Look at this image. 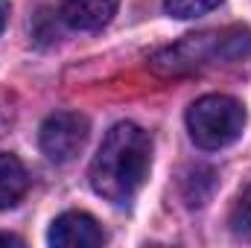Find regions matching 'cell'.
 <instances>
[{"mask_svg": "<svg viewBox=\"0 0 251 248\" xmlns=\"http://www.w3.org/2000/svg\"><path fill=\"white\" fill-rule=\"evenodd\" d=\"M149 164H152V140L149 134L134 123H117L111 125V131L102 137L88 178L97 196L126 204L149 175Z\"/></svg>", "mask_w": 251, "mask_h": 248, "instance_id": "cell-1", "label": "cell"}, {"mask_svg": "<svg viewBox=\"0 0 251 248\" xmlns=\"http://www.w3.org/2000/svg\"><path fill=\"white\" fill-rule=\"evenodd\" d=\"M251 50V29H207L199 35H187L178 44L152 56L149 67L161 76H184L193 70L210 67L216 62H234Z\"/></svg>", "mask_w": 251, "mask_h": 248, "instance_id": "cell-2", "label": "cell"}, {"mask_svg": "<svg viewBox=\"0 0 251 248\" xmlns=\"http://www.w3.org/2000/svg\"><path fill=\"white\" fill-rule=\"evenodd\" d=\"M187 128L196 146L216 152L231 146L246 128V108L228 94H207L187 108Z\"/></svg>", "mask_w": 251, "mask_h": 248, "instance_id": "cell-3", "label": "cell"}, {"mask_svg": "<svg viewBox=\"0 0 251 248\" xmlns=\"http://www.w3.org/2000/svg\"><path fill=\"white\" fill-rule=\"evenodd\" d=\"M38 143L53 164H67L88 143V120L76 111H56L41 123Z\"/></svg>", "mask_w": 251, "mask_h": 248, "instance_id": "cell-4", "label": "cell"}, {"mask_svg": "<svg viewBox=\"0 0 251 248\" xmlns=\"http://www.w3.org/2000/svg\"><path fill=\"white\" fill-rule=\"evenodd\" d=\"M47 240L56 248H97L105 243V234L91 213L67 210V213L53 219Z\"/></svg>", "mask_w": 251, "mask_h": 248, "instance_id": "cell-5", "label": "cell"}, {"mask_svg": "<svg viewBox=\"0 0 251 248\" xmlns=\"http://www.w3.org/2000/svg\"><path fill=\"white\" fill-rule=\"evenodd\" d=\"M120 0H62V21L73 29H102L117 15Z\"/></svg>", "mask_w": 251, "mask_h": 248, "instance_id": "cell-6", "label": "cell"}, {"mask_svg": "<svg viewBox=\"0 0 251 248\" xmlns=\"http://www.w3.org/2000/svg\"><path fill=\"white\" fill-rule=\"evenodd\" d=\"M26 190H29V175L21 158L12 152H0V210L15 207L26 196Z\"/></svg>", "mask_w": 251, "mask_h": 248, "instance_id": "cell-7", "label": "cell"}, {"mask_svg": "<svg viewBox=\"0 0 251 248\" xmlns=\"http://www.w3.org/2000/svg\"><path fill=\"white\" fill-rule=\"evenodd\" d=\"M231 231L240 240H249L251 243V184L237 196V201L231 207Z\"/></svg>", "mask_w": 251, "mask_h": 248, "instance_id": "cell-8", "label": "cell"}, {"mask_svg": "<svg viewBox=\"0 0 251 248\" xmlns=\"http://www.w3.org/2000/svg\"><path fill=\"white\" fill-rule=\"evenodd\" d=\"M219 3L222 0H164V9H167V15L187 21V18H196V15L213 12Z\"/></svg>", "mask_w": 251, "mask_h": 248, "instance_id": "cell-9", "label": "cell"}, {"mask_svg": "<svg viewBox=\"0 0 251 248\" xmlns=\"http://www.w3.org/2000/svg\"><path fill=\"white\" fill-rule=\"evenodd\" d=\"M6 21H9V0H0V32L6 26Z\"/></svg>", "mask_w": 251, "mask_h": 248, "instance_id": "cell-10", "label": "cell"}, {"mask_svg": "<svg viewBox=\"0 0 251 248\" xmlns=\"http://www.w3.org/2000/svg\"><path fill=\"white\" fill-rule=\"evenodd\" d=\"M0 246H21V240H18V237H9V234H0Z\"/></svg>", "mask_w": 251, "mask_h": 248, "instance_id": "cell-11", "label": "cell"}]
</instances>
